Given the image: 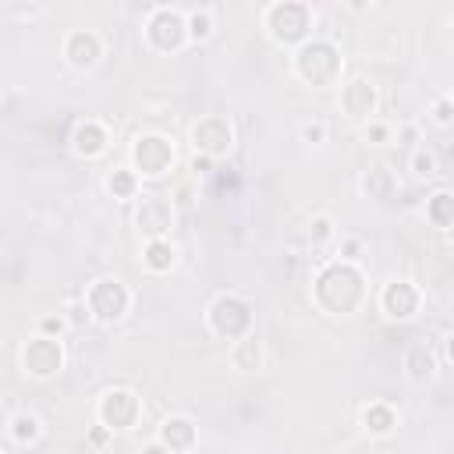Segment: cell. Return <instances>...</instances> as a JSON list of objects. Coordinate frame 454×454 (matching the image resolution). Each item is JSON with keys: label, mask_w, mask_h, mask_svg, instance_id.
Returning <instances> with one entry per match:
<instances>
[{"label": "cell", "mask_w": 454, "mask_h": 454, "mask_svg": "<svg viewBox=\"0 0 454 454\" xmlns=\"http://www.w3.org/2000/svg\"><path fill=\"white\" fill-rule=\"evenodd\" d=\"M305 139H323V128H305Z\"/></svg>", "instance_id": "cell-5"}, {"label": "cell", "mask_w": 454, "mask_h": 454, "mask_svg": "<svg viewBox=\"0 0 454 454\" xmlns=\"http://www.w3.org/2000/svg\"><path fill=\"white\" fill-rule=\"evenodd\" d=\"M43 330H50V334L57 330V334H60V320H47V323H43Z\"/></svg>", "instance_id": "cell-4"}, {"label": "cell", "mask_w": 454, "mask_h": 454, "mask_svg": "<svg viewBox=\"0 0 454 454\" xmlns=\"http://www.w3.org/2000/svg\"><path fill=\"white\" fill-rule=\"evenodd\" d=\"M192 36H209V18H206V14H202V18H192Z\"/></svg>", "instance_id": "cell-2"}, {"label": "cell", "mask_w": 454, "mask_h": 454, "mask_svg": "<svg viewBox=\"0 0 454 454\" xmlns=\"http://www.w3.org/2000/svg\"><path fill=\"white\" fill-rule=\"evenodd\" d=\"M415 167H419V174H433V160H429V156H419Z\"/></svg>", "instance_id": "cell-3"}, {"label": "cell", "mask_w": 454, "mask_h": 454, "mask_svg": "<svg viewBox=\"0 0 454 454\" xmlns=\"http://www.w3.org/2000/svg\"><path fill=\"white\" fill-rule=\"evenodd\" d=\"M149 255H153V259H149L153 266H167V263L174 259V252H171L167 245H160V241H153V245H149Z\"/></svg>", "instance_id": "cell-1"}]
</instances>
